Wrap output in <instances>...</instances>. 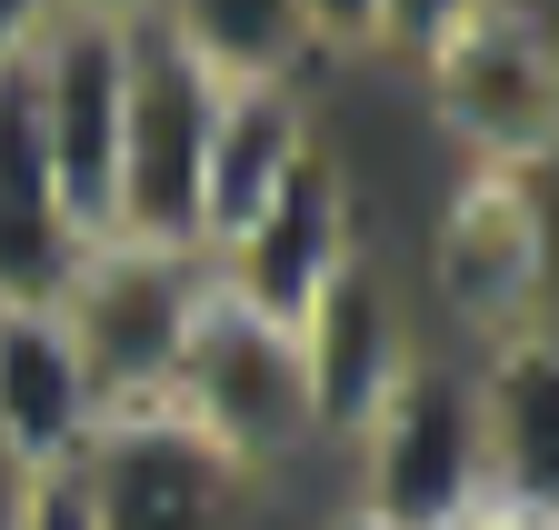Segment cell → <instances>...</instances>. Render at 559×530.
<instances>
[{
    "instance_id": "obj_1",
    "label": "cell",
    "mask_w": 559,
    "mask_h": 530,
    "mask_svg": "<svg viewBox=\"0 0 559 530\" xmlns=\"http://www.w3.org/2000/svg\"><path fill=\"white\" fill-rule=\"evenodd\" d=\"M200 291H210V260L200 250H160V240H91L60 281V330L81 351L100 411H160L170 390V361L200 320Z\"/></svg>"
},
{
    "instance_id": "obj_2",
    "label": "cell",
    "mask_w": 559,
    "mask_h": 530,
    "mask_svg": "<svg viewBox=\"0 0 559 530\" xmlns=\"http://www.w3.org/2000/svg\"><path fill=\"white\" fill-rule=\"evenodd\" d=\"M349 450H360V500L349 510L370 530H460L489 500L469 361L409 351V370L380 390V411L349 431Z\"/></svg>"
},
{
    "instance_id": "obj_3",
    "label": "cell",
    "mask_w": 559,
    "mask_h": 530,
    "mask_svg": "<svg viewBox=\"0 0 559 530\" xmlns=\"http://www.w3.org/2000/svg\"><path fill=\"white\" fill-rule=\"evenodd\" d=\"M160 411H170L190 440H210L240 481H260L270 460H290V450L310 440V401H300V351H290V330L260 320L250 301H230L221 281H210L190 341H180V361H170Z\"/></svg>"
},
{
    "instance_id": "obj_4",
    "label": "cell",
    "mask_w": 559,
    "mask_h": 530,
    "mask_svg": "<svg viewBox=\"0 0 559 530\" xmlns=\"http://www.w3.org/2000/svg\"><path fill=\"white\" fill-rule=\"evenodd\" d=\"M430 291L469 341H510V330L549 320V161H500L460 170L430 231Z\"/></svg>"
},
{
    "instance_id": "obj_5",
    "label": "cell",
    "mask_w": 559,
    "mask_h": 530,
    "mask_svg": "<svg viewBox=\"0 0 559 530\" xmlns=\"http://www.w3.org/2000/svg\"><path fill=\"white\" fill-rule=\"evenodd\" d=\"M210 110L221 81L200 60L130 21V81H120V240H160V250H200V161H210Z\"/></svg>"
},
{
    "instance_id": "obj_6",
    "label": "cell",
    "mask_w": 559,
    "mask_h": 530,
    "mask_svg": "<svg viewBox=\"0 0 559 530\" xmlns=\"http://www.w3.org/2000/svg\"><path fill=\"white\" fill-rule=\"evenodd\" d=\"M430 120L460 141V170H500V161H549L559 130V60H549V21L530 0H489L469 31H450L419 60Z\"/></svg>"
},
{
    "instance_id": "obj_7",
    "label": "cell",
    "mask_w": 559,
    "mask_h": 530,
    "mask_svg": "<svg viewBox=\"0 0 559 530\" xmlns=\"http://www.w3.org/2000/svg\"><path fill=\"white\" fill-rule=\"evenodd\" d=\"M120 81H130V31L50 21L40 50H31L40 151H50L60 211L81 240H110V221H120Z\"/></svg>"
},
{
    "instance_id": "obj_8",
    "label": "cell",
    "mask_w": 559,
    "mask_h": 530,
    "mask_svg": "<svg viewBox=\"0 0 559 530\" xmlns=\"http://www.w3.org/2000/svg\"><path fill=\"white\" fill-rule=\"evenodd\" d=\"M70 491H81L91 530H230L250 481L170 411H110L91 450L70 460Z\"/></svg>"
},
{
    "instance_id": "obj_9",
    "label": "cell",
    "mask_w": 559,
    "mask_h": 530,
    "mask_svg": "<svg viewBox=\"0 0 559 530\" xmlns=\"http://www.w3.org/2000/svg\"><path fill=\"white\" fill-rule=\"evenodd\" d=\"M360 250H370V231H360V180H349V161L320 141L290 180L270 190V211L210 260V281H221L230 301H250L260 320L290 330L320 301V281L340 271V260H360Z\"/></svg>"
},
{
    "instance_id": "obj_10",
    "label": "cell",
    "mask_w": 559,
    "mask_h": 530,
    "mask_svg": "<svg viewBox=\"0 0 559 530\" xmlns=\"http://www.w3.org/2000/svg\"><path fill=\"white\" fill-rule=\"evenodd\" d=\"M290 351H300V401H310V440H349L380 390L409 370V320H400V291L380 271V250L340 260V271L320 281V301L290 320Z\"/></svg>"
},
{
    "instance_id": "obj_11",
    "label": "cell",
    "mask_w": 559,
    "mask_h": 530,
    "mask_svg": "<svg viewBox=\"0 0 559 530\" xmlns=\"http://www.w3.org/2000/svg\"><path fill=\"white\" fill-rule=\"evenodd\" d=\"M469 390H479L489 500L530 510V520H559V341H549V320L510 330V341H479Z\"/></svg>"
},
{
    "instance_id": "obj_12",
    "label": "cell",
    "mask_w": 559,
    "mask_h": 530,
    "mask_svg": "<svg viewBox=\"0 0 559 530\" xmlns=\"http://www.w3.org/2000/svg\"><path fill=\"white\" fill-rule=\"evenodd\" d=\"M320 151L310 120V81H221L210 110V161H200V260H221L260 211L270 190Z\"/></svg>"
},
{
    "instance_id": "obj_13",
    "label": "cell",
    "mask_w": 559,
    "mask_h": 530,
    "mask_svg": "<svg viewBox=\"0 0 559 530\" xmlns=\"http://www.w3.org/2000/svg\"><path fill=\"white\" fill-rule=\"evenodd\" d=\"M100 390L70 351V330L50 301H0V460H21L31 481L70 471L100 431Z\"/></svg>"
},
{
    "instance_id": "obj_14",
    "label": "cell",
    "mask_w": 559,
    "mask_h": 530,
    "mask_svg": "<svg viewBox=\"0 0 559 530\" xmlns=\"http://www.w3.org/2000/svg\"><path fill=\"white\" fill-rule=\"evenodd\" d=\"M91 240L70 231L60 180L40 151V110H31V60L0 71V301H60L70 260Z\"/></svg>"
},
{
    "instance_id": "obj_15",
    "label": "cell",
    "mask_w": 559,
    "mask_h": 530,
    "mask_svg": "<svg viewBox=\"0 0 559 530\" xmlns=\"http://www.w3.org/2000/svg\"><path fill=\"white\" fill-rule=\"evenodd\" d=\"M151 31H170L210 81H310L300 0H151Z\"/></svg>"
},
{
    "instance_id": "obj_16",
    "label": "cell",
    "mask_w": 559,
    "mask_h": 530,
    "mask_svg": "<svg viewBox=\"0 0 559 530\" xmlns=\"http://www.w3.org/2000/svg\"><path fill=\"white\" fill-rule=\"evenodd\" d=\"M489 11V0H380V31H370V60H400V71H419L450 31H469Z\"/></svg>"
},
{
    "instance_id": "obj_17",
    "label": "cell",
    "mask_w": 559,
    "mask_h": 530,
    "mask_svg": "<svg viewBox=\"0 0 559 530\" xmlns=\"http://www.w3.org/2000/svg\"><path fill=\"white\" fill-rule=\"evenodd\" d=\"M300 31H310V71L320 60H370L380 0H300Z\"/></svg>"
},
{
    "instance_id": "obj_18",
    "label": "cell",
    "mask_w": 559,
    "mask_h": 530,
    "mask_svg": "<svg viewBox=\"0 0 559 530\" xmlns=\"http://www.w3.org/2000/svg\"><path fill=\"white\" fill-rule=\"evenodd\" d=\"M21 530H91V510H81V491H70V471H50L40 491H31V520Z\"/></svg>"
},
{
    "instance_id": "obj_19",
    "label": "cell",
    "mask_w": 559,
    "mask_h": 530,
    "mask_svg": "<svg viewBox=\"0 0 559 530\" xmlns=\"http://www.w3.org/2000/svg\"><path fill=\"white\" fill-rule=\"evenodd\" d=\"M60 21H100V31H130V21H151V0H50Z\"/></svg>"
},
{
    "instance_id": "obj_20",
    "label": "cell",
    "mask_w": 559,
    "mask_h": 530,
    "mask_svg": "<svg viewBox=\"0 0 559 530\" xmlns=\"http://www.w3.org/2000/svg\"><path fill=\"white\" fill-rule=\"evenodd\" d=\"M31 491H40V481L21 471V460H0V530H21V520H31Z\"/></svg>"
},
{
    "instance_id": "obj_21",
    "label": "cell",
    "mask_w": 559,
    "mask_h": 530,
    "mask_svg": "<svg viewBox=\"0 0 559 530\" xmlns=\"http://www.w3.org/2000/svg\"><path fill=\"white\" fill-rule=\"evenodd\" d=\"M460 530H559V520H530V510H500V500H479Z\"/></svg>"
},
{
    "instance_id": "obj_22",
    "label": "cell",
    "mask_w": 559,
    "mask_h": 530,
    "mask_svg": "<svg viewBox=\"0 0 559 530\" xmlns=\"http://www.w3.org/2000/svg\"><path fill=\"white\" fill-rule=\"evenodd\" d=\"M330 530H370V520H360V510H340V520H330Z\"/></svg>"
}]
</instances>
